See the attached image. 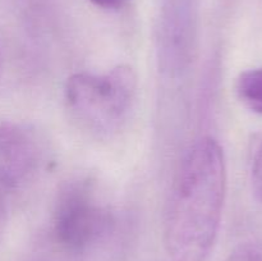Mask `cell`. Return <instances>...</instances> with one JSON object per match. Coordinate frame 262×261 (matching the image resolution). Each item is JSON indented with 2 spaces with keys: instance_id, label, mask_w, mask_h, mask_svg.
Returning a JSON list of instances; mask_svg holds the SVG:
<instances>
[{
  "instance_id": "obj_1",
  "label": "cell",
  "mask_w": 262,
  "mask_h": 261,
  "mask_svg": "<svg viewBox=\"0 0 262 261\" xmlns=\"http://www.w3.org/2000/svg\"><path fill=\"white\" fill-rule=\"evenodd\" d=\"M227 191L222 146L201 137L174 176L164 217V245L173 261H206L214 248Z\"/></svg>"
},
{
  "instance_id": "obj_5",
  "label": "cell",
  "mask_w": 262,
  "mask_h": 261,
  "mask_svg": "<svg viewBox=\"0 0 262 261\" xmlns=\"http://www.w3.org/2000/svg\"><path fill=\"white\" fill-rule=\"evenodd\" d=\"M159 32L163 69L170 76L182 73L191 63L196 42L194 0H165Z\"/></svg>"
},
{
  "instance_id": "obj_2",
  "label": "cell",
  "mask_w": 262,
  "mask_h": 261,
  "mask_svg": "<svg viewBox=\"0 0 262 261\" xmlns=\"http://www.w3.org/2000/svg\"><path fill=\"white\" fill-rule=\"evenodd\" d=\"M137 94V76L129 66H118L101 74L76 73L64 87L72 118L96 135H109L123 124Z\"/></svg>"
},
{
  "instance_id": "obj_8",
  "label": "cell",
  "mask_w": 262,
  "mask_h": 261,
  "mask_svg": "<svg viewBox=\"0 0 262 261\" xmlns=\"http://www.w3.org/2000/svg\"><path fill=\"white\" fill-rule=\"evenodd\" d=\"M251 184L256 199L262 202V141L257 147L251 169Z\"/></svg>"
},
{
  "instance_id": "obj_11",
  "label": "cell",
  "mask_w": 262,
  "mask_h": 261,
  "mask_svg": "<svg viewBox=\"0 0 262 261\" xmlns=\"http://www.w3.org/2000/svg\"><path fill=\"white\" fill-rule=\"evenodd\" d=\"M0 68H2V54H0Z\"/></svg>"
},
{
  "instance_id": "obj_3",
  "label": "cell",
  "mask_w": 262,
  "mask_h": 261,
  "mask_svg": "<svg viewBox=\"0 0 262 261\" xmlns=\"http://www.w3.org/2000/svg\"><path fill=\"white\" fill-rule=\"evenodd\" d=\"M112 225L109 205L92 179H74L61 187L53 214L59 245L69 251H83L101 240Z\"/></svg>"
},
{
  "instance_id": "obj_4",
  "label": "cell",
  "mask_w": 262,
  "mask_h": 261,
  "mask_svg": "<svg viewBox=\"0 0 262 261\" xmlns=\"http://www.w3.org/2000/svg\"><path fill=\"white\" fill-rule=\"evenodd\" d=\"M45 143L25 123H0V192H13L32 181L42 166Z\"/></svg>"
},
{
  "instance_id": "obj_7",
  "label": "cell",
  "mask_w": 262,
  "mask_h": 261,
  "mask_svg": "<svg viewBox=\"0 0 262 261\" xmlns=\"http://www.w3.org/2000/svg\"><path fill=\"white\" fill-rule=\"evenodd\" d=\"M225 261H262V242H248L238 246Z\"/></svg>"
},
{
  "instance_id": "obj_6",
  "label": "cell",
  "mask_w": 262,
  "mask_h": 261,
  "mask_svg": "<svg viewBox=\"0 0 262 261\" xmlns=\"http://www.w3.org/2000/svg\"><path fill=\"white\" fill-rule=\"evenodd\" d=\"M235 94L248 110L262 115V67L250 68L238 76Z\"/></svg>"
},
{
  "instance_id": "obj_9",
  "label": "cell",
  "mask_w": 262,
  "mask_h": 261,
  "mask_svg": "<svg viewBox=\"0 0 262 261\" xmlns=\"http://www.w3.org/2000/svg\"><path fill=\"white\" fill-rule=\"evenodd\" d=\"M95 5H97L99 8H102V9H119L123 5L124 0H91Z\"/></svg>"
},
{
  "instance_id": "obj_10",
  "label": "cell",
  "mask_w": 262,
  "mask_h": 261,
  "mask_svg": "<svg viewBox=\"0 0 262 261\" xmlns=\"http://www.w3.org/2000/svg\"><path fill=\"white\" fill-rule=\"evenodd\" d=\"M3 222H4V209H3L2 204H0V228H2Z\"/></svg>"
}]
</instances>
